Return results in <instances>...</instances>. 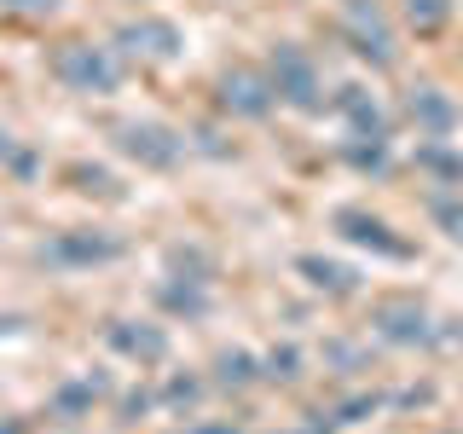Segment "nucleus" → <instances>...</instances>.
Returning a JSON list of instances; mask_svg holds the SVG:
<instances>
[{
	"instance_id": "nucleus-16",
	"label": "nucleus",
	"mask_w": 463,
	"mask_h": 434,
	"mask_svg": "<svg viewBox=\"0 0 463 434\" xmlns=\"http://www.w3.org/2000/svg\"><path fill=\"white\" fill-rule=\"evenodd\" d=\"M446 18V0H411V24H423V29H434Z\"/></svg>"
},
{
	"instance_id": "nucleus-19",
	"label": "nucleus",
	"mask_w": 463,
	"mask_h": 434,
	"mask_svg": "<svg viewBox=\"0 0 463 434\" xmlns=\"http://www.w3.org/2000/svg\"><path fill=\"white\" fill-rule=\"evenodd\" d=\"M12 151H18V139H12V134H6V127H0V163H6V156H12Z\"/></svg>"
},
{
	"instance_id": "nucleus-4",
	"label": "nucleus",
	"mask_w": 463,
	"mask_h": 434,
	"mask_svg": "<svg viewBox=\"0 0 463 434\" xmlns=\"http://www.w3.org/2000/svg\"><path fill=\"white\" fill-rule=\"evenodd\" d=\"M347 41H354V52L371 58V64H394V41H388V24L371 0H347Z\"/></svg>"
},
{
	"instance_id": "nucleus-14",
	"label": "nucleus",
	"mask_w": 463,
	"mask_h": 434,
	"mask_svg": "<svg viewBox=\"0 0 463 434\" xmlns=\"http://www.w3.org/2000/svg\"><path fill=\"white\" fill-rule=\"evenodd\" d=\"M250 376H255V359L250 354H221V382L226 388H243Z\"/></svg>"
},
{
	"instance_id": "nucleus-1",
	"label": "nucleus",
	"mask_w": 463,
	"mask_h": 434,
	"mask_svg": "<svg viewBox=\"0 0 463 434\" xmlns=\"http://www.w3.org/2000/svg\"><path fill=\"white\" fill-rule=\"evenodd\" d=\"M52 76L70 87V93H116L122 81V58L110 47H93V41H64L52 52Z\"/></svg>"
},
{
	"instance_id": "nucleus-15",
	"label": "nucleus",
	"mask_w": 463,
	"mask_h": 434,
	"mask_svg": "<svg viewBox=\"0 0 463 434\" xmlns=\"http://www.w3.org/2000/svg\"><path fill=\"white\" fill-rule=\"evenodd\" d=\"M267 376H279V382H296V376H301V354H296V347H279V354H267Z\"/></svg>"
},
{
	"instance_id": "nucleus-18",
	"label": "nucleus",
	"mask_w": 463,
	"mask_h": 434,
	"mask_svg": "<svg viewBox=\"0 0 463 434\" xmlns=\"http://www.w3.org/2000/svg\"><path fill=\"white\" fill-rule=\"evenodd\" d=\"M168 400H180V405H192V400H197V382H174V388H168Z\"/></svg>"
},
{
	"instance_id": "nucleus-7",
	"label": "nucleus",
	"mask_w": 463,
	"mask_h": 434,
	"mask_svg": "<svg viewBox=\"0 0 463 434\" xmlns=\"http://www.w3.org/2000/svg\"><path fill=\"white\" fill-rule=\"evenodd\" d=\"M221 99H226V110H238V116H267L272 105H279L272 81H260L255 70H226V81H221Z\"/></svg>"
},
{
	"instance_id": "nucleus-5",
	"label": "nucleus",
	"mask_w": 463,
	"mask_h": 434,
	"mask_svg": "<svg viewBox=\"0 0 463 434\" xmlns=\"http://www.w3.org/2000/svg\"><path fill=\"white\" fill-rule=\"evenodd\" d=\"M122 243L105 238V231H58L47 243V260L52 267H99V260H116Z\"/></svg>"
},
{
	"instance_id": "nucleus-10",
	"label": "nucleus",
	"mask_w": 463,
	"mask_h": 434,
	"mask_svg": "<svg viewBox=\"0 0 463 434\" xmlns=\"http://www.w3.org/2000/svg\"><path fill=\"white\" fill-rule=\"evenodd\" d=\"M296 272H307V284L313 289H330V296H347V289H354V272L336 267V260H325V255H301Z\"/></svg>"
},
{
	"instance_id": "nucleus-6",
	"label": "nucleus",
	"mask_w": 463,
	"mask_h": 434,
	"mask_svg": "<svg viewBox=\"0 0 463 434\" xmlns=\"http://www.w3.org/2000/svg\"><path fill=\"white\" fill-rule=\"evenodd\" d=\"M122 52H134V58H151V64H168L174 52H180V29L163 24V18H139V24H128L122 35Z\"/></svg>"
},
{
	"instance_id": "nucleus-13",
	"label": "nucleus",
	"mask_w": 463,
	"mask_h": 434,
	"mask_svg": "<svg viewBox=\"0 0 463 434\" xmlns=\"http://www.w3.org/2000/svg\"><path fill=\"white\" fill-rule=\"evenodd\" d=\"M411 116H423L434 134H440V127L452 122V105H446V99H434V93H423V99H411Z\"/></svg>"
},
{
	"instance_id": "nucleus-12",
	"label": "nucleus",
	"mask_w": 463,
	"mask_h": 434,
	"mask_svg": "<svg viewBox=\"0 0 463 434\" xmlns=\"http://www.w3.org/2000/svg\"><path fill=\"white\" fill-rule=\"evenodd\" d=\"M93 394H99V382H93V376H81V382H64V388L52 394V411H58V417H76V411H81V405L93 400Z\"/></svg>"
},
{
	"instance_id": "nucleus-9",
	"label": "nucleus",
	"mask_w": 463,
	"mask_h": 434,
	"mask_svg": "<svg viewBox=\"0 0 463 434\" xmlns=\"http://www.w3.org/2000/svg\"><path fill=\"white\" fill-rule=\"evenodd\" d=\"M110 347H122V354L139 359V365H156V359L168 354V336H163L156 325H139V330H134L128 318H116V325H110Z\"/></svg>"
},
{
	"instance_id": "nucleus-17",
	"label": "nucleus",
	"mask_w": 463,
	"mask_h": 434,
	"mask_svg": "<svg viewBox=\"0 0 463 434\" xmlns=\"http://www.w3.org/2000/svg\"><path fill=\"white\" fill-rule=\"evenodd\" d=\"M0 6H12V12H35V18H47V12H58L64 0H0Z\"/></svg>"
},
{
	"instance_id": "nucleus-8",
	"label": "nucleus",
	"mask_w": 463,
	"mask_h": 434,
	"mask_svg": "<svg viewBox=\"0 0 463 434\" xmlns=\"http://www.w3.org/2000/svg\"><path fill=\"white\" fill-rule=\"evenodd\" d=\"M336 231L354 238V243H365V250H376V255H394V260L411 255L400 238H388V226L376 221V214H359V209H336Z\"/></svg>"
},
{
	"instance_id": "nucleus-2",
	"label": "nucleus",
	"mask_w": 463,
	"mask_h": 434,
	"mask_svg": "<svg viewBox=\"0 0 463 434\" xmlns=\"http://www.w3.org/2000/svg\"><path fill=\"white\" fill-rule=\"evenodd\" d=\"M116 151L145 163V168H174L185 156V139L168 134V127H156V122H122L116 127Z\"/></svg>"
},
{
	"instance_id": "nucleus-11",
	"label": "nucleus",
	"mask_w": 463,
	"mask_h": 434,
	"mask_svg": "<svg viewBox=\"0 0 463 434\" xmlns=\"http://www.w3.org/2000/svg\"><path fill=\"white\" fill-rule=\"evenodd\" d=\"M376 325H383V336H394V342H423L429 336V318L423 313H400V307H383Z\"/></svg>"
},
{
	"instance_id": "nucleus-3",
	"label": "nucleus",
	"mask_w": 463,
	"mask_h": 434,
	"mask_svg": "<svg viewBox=\"0 0 463 434\" xmlns=\"http://www.w3.org/2000/svg\"><path fill=\"white\" fill-rule=\"evenodd\" d=\"M272 93L296 110H318V70L296 47H279L272 52Z\"/></svg>"
}]
</instances>
